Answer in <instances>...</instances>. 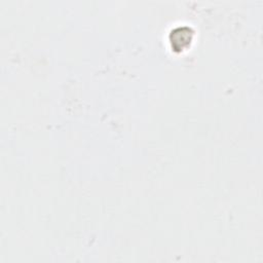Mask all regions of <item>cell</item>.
Instances as JSON below:
<instances>
[{
  "label": "cell",
  "mask_w": 263,
  "mask_h": 263,
  "mask_svg": "<svg viewBox=\"0 0 263 263\" xmlns=\"http://www.w3.org/2000/svg\"><path fill=\"white\" fill-rule=\"evenodd\" d=\"M192 37V31L188 27H179L172 31L171 42L175 49H182L190 41Z\"/></svg>",
  "instance_id": "6da1fadb"
}]
</instances>
